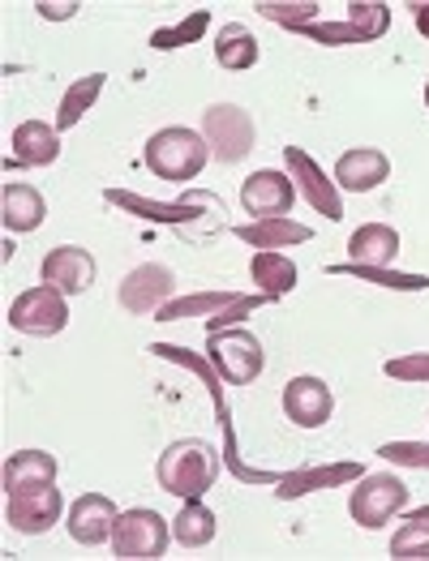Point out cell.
<instances>
[{
  "instance_id": "30",
  "label": "cell",
  "mask_w": 429,
  "mask_h": 561,
  "mask_svg": "<svg viewBox=\"0 0 429 561\" xmlns=\"http://www.w3.org/2000/svg\"><path fill=\"white\" fill-rule=\"evenodd\" d=\"M343 22L361 35V44H374V39H382L391 31V4H382V0H365L361 4V0H352Z\"/></svg>"
},
{
  "instance_id": "4",
  "label": "cell",
  "mask_w": 429,
  "mask_h": 561,
  "mask_svg": "<svg viewBox=\"0 0 429 561\" xmlns=\"http://www.w3.org/2000/svg\"><path fill=\"white\" fill-rule=\"evenodd\" d=\"M143 159L159 181H168V185H190L193 176H202V168H206V159H211V146H206L202 134L172 125V129L150 134Z\"/></svg>"
},
{
  "instance_id": "7",
  "label": "cell",
  "mask_w": 429,
  "mask_h": 561,
  "mask_svg": "<svg viewBox=\"0 0 429 561\" xmlns=\"http://www.w3.org/2000/svg\"><path fill=\"white\" fill-rule=\"evenodd\" d=\"M202 138L219 163H240L253 150L258 129H253V116L237 103H211L202 116Z\"/></svg>"
},
{
  "instance_id": "22",
  "label": "cell",
  "mask_w": 429,
  "mask_h": 561,
  "mask_svg": "<svg viewBox=\"0 0 429 561\" xmlns=\"http://www.w3.org/2000/svg\"><path fill=\"white\" fill-rule=\"evenodd\" d=\"M348 262H361V266H391L399 257V232L386 228V224H365L348 236Z\"/></svg>"
},
{
  "instance_id": "13",
  "label": "cell",
  "mask_w": 429,
  "mask_h": 561,
  "mask_svg": "<svg viewBox=\"0 0 429 561\" xmlns=\"http://www.w3.org/2000/svg\"><path fill=\"white\" fill-rule=\"evenodd\" d=\"M292 202H296V185H292V176L275 172V168H262L240 185L245 215H258V219H284Z\"/></svg>"
},
{
  "instance_id": "41",
  "label": "cell",
  "mask_w": 429,
  "mask_h": 561,
  "mask_svg": "<svg viewBox=\"0 0 429 561\" xmlns=\"http://www.w3.org/2000/svg\"><path fill=\"white\" fill-rule=\"evenodd\" d=\"M426 107H429V82H426Z\"/></svg>"
},
{
  "instance_id": "17",
  "label": "cell",
  "mask_w": 429,
  "mask_h": 561,
  "mask_svg": "<svg viewBox=\"0 0 429 561\" xmlns=\"http://www.w3.org/2000/svg\"><path fill=\"white\" fill-rule=\"evenodd\" d=\"M391 176V159L374 146H352L335 159V185L348 193H370Z\"/></svg>"
},
{
  "instance_id": "40",
  "label": "cell",
  "mask_w": 429,
  "mask_h": 561,
  "mask_svg": "<svg viewBox=\"0 0 429 561\" xmlns=\"http://www.w3.org/2000/svg\"><path fill=\"white\" fill-rule=\"evenodd\" d=\"M408 518H426V523H429V506H421V511H413Z\"/></svg>"
},
{
  "instance_id": "31",
  "label": "cell",
  "mask_w": 429,
  "mask_h": 561,
  "mask_svg": "<svg viewBox=\"0 0 429 561\" xmlns=\"http://www.w3.org/2000/svg\"><path fill=\"white\" fill-rule=\"evenodd\" d=\"M206 26H211V13H206V9H193L190 18H181L177 26H163V31H155V35H150V47H159V51H172V47H190V44H197V39L206 35Z\"/></svg>"
},
{
  "instance_id": "16",
  "label": "cell",
  "mask_w": 429,
  "mask_h": 561,
  "mask_svg": "<svg viewBox=\"0 0 429 561\" xmlns=\"http://www.w3.org/2000/svg\"><path fill=\"white\" fill-rule=\"evenodd\" d=\"M116 518H121V511L112 506V497H103V493H82V497L69 506L65 527H69V536H74L78 545L95 549V545H112Z\"/></svg>"
},
{
  "instance_id": "37",
  "label": "cell",
  "mask_w": 429,
  "mask_h": 561,
  "mask_svg": "<svg viewBox=\"0 0 429 561\" xmlns=\"http://www.w3.org/2000/svg\"><path fill=\"white\" fill-rule=\"evenodd\" d=\"M301 35H309V39H318V44H327V47L361 44V35H357L348 22H314V26H305Z\"/></svg>"
},
{
  "instance_id": "18",
  "label": "cell",
  "mask_w": 429,
  "mask_h": 561,
  "mask_svg": "<svg viewBox=\"0 0 429 561\" xmlns=\"http://www.w3.org/2000/svg\"><path fill=\"white\" fill-rule=\"evenodd\" d=\"M60 159V129L48 121H22L13 129V163L22 168H52Z\"/></svg>"
},
{
  "instance_id": "15",
  "label": "cell",
  "mask_w": 429,
  "mask_h": 561,
  "mask_svg": "<svg viewBox=\"0 0 429 561\" xmlns=\"http://www.w3.org/2000/svg\"><path fill=\"white\" fill-rule=\"evenodd\" d=\"M39 279L52 283L65 296H82V291L95 287V257L87 249H78V244H60V249H52L48 257H44Z\"/></svg>"
},
{
  "instance_id": "25",
  "label": "cell",
  "mask_w": 429,
  "mask_h": 561,
  "mask_svg": "<svg viewBox=\"0 0 429 561\" xmlns=\"http://www.w3.org/2000/svg\"><path fill=\"white\" fill-rule=\"evenodd\" d=\"M215 60H219L224 69H233V73L253 69V65H258V39H253V31L240 26V22H228V26L215 35Z\"/></svg>"
},
{
  "instance_id": "26",
  "label": "cell",
  "mask_w": 429,
  "mask_h": 561,
  "mask_svg": "<svg viewBox=\"0 0 429 561\" xmlns=\"http://www.w3.org/2000/svg\"><path fill=\"white\" fill-rule=\"evenodd\" d=\"M215 515L202 506V497H193L181 506V515L172 518V540L177 545H185V549H202V545H211L215 540Z\"/></svg>"
},
{
  "instance_id": "2",
  "label": "cell",
  "mask_w": 429,
  "mask_h": 561,
  "mask_svg": "<svg viewBox=\"0 0 429 561\" xmlns=\"http://www.w3.org/2000/svg\"><path fill=\"white\" fill-rule=\"evenodd\" d=\"M150 356H159V360H177V365H185L193 374L206 381V390H211V403H215V421L224 424V463L228 471L245 480V484H280V471L271 468H249L245 459H240L237 450V437H233V408H228V399H224V386H219V374H215V365L206 360V356H193L185 347H177V343H150L146 347Z\"/></svg>"
},
{
  "instance_id": "8",
  "label": "cell",
  "mask_w": 429,
  "mask_h": 561,
  "mask_svg": "<svg viewBox=\"0 0 429 561\" xmlns=\"http://www.w3.org/2000/svg\"><path fill=\"white\" fill-rule=\"evenodd\" d=\"M168 540H172L168 518L159 515V511H146V506L125 511V515L116 518V527H112V549H116V558H134V561L163 558V553H168Z\"/></svg>"
},
{
  "instance_id": "38",
  "label": "cell",
  "mask_w": 429,
  "mask_h": 561,
  "mask_svg": "<svg viewBox=\"0 0 429 561\" xmlns=\"http://www.w3.org/2000/svg\"><path fill=\"white\" fill-rule=\"evenodd\" d=\"M35 9H39V18H48V22H69L82 4H78V0H65V4H48V0H39Z\"/></svg>"
},
{
  "instance_id": "35",
  "label": "cell",
  "mask_w": 429,
  "mask_h": 561,
  "mask_svg": "<svg viewBox=\"0 0 429 561\" xmlns=\"http://www.w3.org/2000/svg\"><path fill=\"white\" fill-rule=\"evenodd\" d=\"M379 459L395 463V468L429 471V442H386V446H379Z\"/></svg>"
},
{
  "instance_id": "14",
  "label": "cell",
  "mask_w": 429,
  "mask_h": 561,
  "mask_svg": "<svg viewBox=\"0 0 429 561\" xmlns=\"http://www.w3.org/2000/svg\"><path fill=\"white\" fill-rule=\"evenodd\" d=\"M335 412V394L323 377H292L284 386V416L296 428H323Z\"/></svg>"
},
{
  "instance_id": "29",
  "label": "cell",
  "mask_w": 429,
  "mask_h": 561,
  "mask_svg": "<svg viewBox=\"0 0 429 561\" xmlns=\"http://www.w3.org/2000/svg\"><path fill=\"white\" fill-rule=\"evenodd\" d=\"M331 275H348L361 283H379V287H395V291H429V275H404L391 266H361V262H339Z\"/></svg>"
},
{
  "instance_id": "36",
  "label": "cell",
  "mask_w": 429,
  "mask_h": 561,
  "mask_svg": "<svg viewBox=\"0 0 429 561\" xmlns=\"http://www.w3.org/2000/svg\"><path fill=\"white\" fill-rule=\"evenodd\" d=\"M382 374L395 377V381H429V352H408V356H395L382 365Z\"/></svg>"
},
{
  "instance_id": "27",
  "label": "cell",
  "mask_w": 429,
  "mask_h": 561,
  "mask_svg": "<svg viewBox=\"0 0 429 561\" xmlns=\"http://www.w3.org/2000/svg\"><path fill=\"white\" fill-rule=\"evenodd\" d=\"M103 82H108V73H87V78H78L65 99H60V112H56V129L65 134V129H74L91 107H95L99 91H103Z\"/></svg>"
},
{
  "instance_id": "11",
  "label": "cell",
  "mask_w": 429,
  "mask_h": 561,
  "mask_svg": "<svg viewBox=\"0 0 429 561\" xmlns=\"http://www.w3.org/2000/svg\"><path fill=\"white\" fill-rule=\"evenodd\" d=\"M9 502V527L22 531V536H44L52 531V523H60V511H65V497L56 489V480L48 484H31V489H18V493H4Z\"/></svg>"
},
{
  "instance_id": "28",
  "label": "cell",
  "mask_w": 429,
  "mask_h": 561,
  "mask_svg": "<svg viewBox=\"0 0 429 561\" xmlns=\"http://www.w3.org/2000/svg\"><path fill=\"white\" fill-rule=\"evenodd\" d=\"M233 296L237 291H197V296H177V300H168L159 313H155V322H181V318H215L219 309H228L233 305Z\"/></svg>"
},
{
  "instance_id": "23",
  "label": "cell",
  "mask_w": 429,
  "mask_h": 561,
  "mask_svg": "<svg viewBox=\"0 0 429 561\" xmlns=\"http://www.w3.org/2000/svg\"><path fill=\"white\" fill-rule=\"evenodd\" d=\"M237 240L253 244V249H287V244H305L314 240V228L305 224H292V219H253V224H240Z\"/></svg>"
},
{
  "instance_id": "1",
  "label": "cell",
  "mask_w": 429,
  "mask_h": 561,
  "mask_svg": "<svg viewBox=\"0 0 429 561\" xmlns=\"http://www.w3.org/2000/svg\"><path fill=\"white\" fill-rule=\"evenodd\" d=\"M103 202L138 215L143 224H163V228H177L181 236H211L224 228V202L211 193V188H190L181 202H150L143 193H129V188H103Z\"/></svg>"
},
{
  "instance_id": "24",
  "label": "cell",
  "mask_w": 429,
  "mask_h": 561,
  "mask_svg": "<svg viewBox=\"0 0 429 561\" xmlns=\"http://www.w3.org/2000/svg\"><path fill=\"white\" fill-rule=\"evenodd\" d=\"M249 279L258 283V291H267V296H287L292 287H296V266H292V257H284L280 249H258L253 253V262H249Z\"/></svg>"
},
{
  "instance_id": "12",
  "label": "cell",
  "mask_w": 429,
  "mask_h": 561,
  "mask_svg": "<svg viewBox=\"0 0 429 561\" xmlns=\"http://www.w3.org/2000/svg\"><path fill=\"white\" fill-rule=\"evenodd\" d=\"M284 163H287V176H292L296 193H301L318 215H327L331 224H339V219H343L339 188H335V181H327V172L309 159V150H301V146H284Z\"/></svg>"
},
{
  "instance_id": "33",
  "label": "cell",
  "mask_w": 429,
  "mask_h": 561,
  "mask_svg": "<svg viewBox=\"0 0 429 561\" xmlns=\"http://www.w3.org/2000/svg\"><path fill=\"white\" fill-rule=\"evenodd\" d=\"M391 558H404V561H421L429 558V523L426 518H408L395 540H391Z\"/></svg>"
},
{
  "instance_id": "19",
  "label": "cell",
  "mask_w": 429,
  "mask_h": 561,
  "mask_svg": "<svg viewBox=\"0 0 429 561\" xmlns=\"http://www.w3.org/2000/svg\"><path fill=\"white\" fill-rule=\"evenodd\" d=\"M361 476H365L361 463H327V468L284 471V476H280V489H275V497H280V502H292V497H305V493H318V489L352 484V480H361Z\"/></svg>"
},
{
  "instance_id": "3",
  "label": "cell",
  "mask_w": 429,
  "mask_h": 561,
  "mask_svg": "<svg viewBox=\"0 0 429 561\" xmlns=\"http://www.w3.org/2000/svg\"><path fill=\"white\" fill-rule=\"evenodd\" d=\"M159 489L181 497V502H193L202 497L215 480H219V450L202 437H185V442H172L163 455H159Z\"/></svg>"
},
{
  "instance_id": "6",
  "label": "cell",
  "mask_w": 429,
  "mask_h": 561,
  "mask_svg": "<svg viewBox=\"0 0 429 561\" xmlns=\"http://www.w3.org/2000/svg\"><path fill=\"white\" fill-rule=\"evenodd\" d=\"M206 360L215 365V374L233 386H249L253 377L262 374L267 365V352L258 343V334L249 330H215L206 339Z\"/></svg>"
},
{
  "instance_id": "34",
  "label": "cell",
  "mask_w": 429,
  "mask_h": 561,
  "mask_svg": "<svg viewBox=\"0 0 429 561\" xmlns=\"http://www.w3.org/2000/svg\"><path fill=\"white\" fill-rule=\"evenodd\" d=\"M275 296H267V291H253V296H233V305L228 309H219L215 318H206V330L215 334V330H224V327H237V322H245L249 313H258L262 305H271Z\"/></svg>"
},
{
  "instance_id": "20",
  "label": "cell",
  "mask_w": 429,
  "mask_h": 561,
  "mask_svg": "<svg viewBox=\"0 0 429 561\" xmlns=\"http://www.w3.org/2000/svg\"><path fill=\"white\" fill-rule=\"evenodd\" d=\"M44 215H48V206H44L39 188L18 185V181H9V185L0 188V219H4L9 232H18V236L35 232V228L44 224Z\"/></svg>"
},
{
  "instance_id": "5",
  "label": "cell",
  "mask_w": 429,
  "mask_h": 561,
  "mask_svg": "<svg viewBox=\"0 0 429 561\" xmlns=\"http://www.w3.org/2000/svg\"><path fill=\"white\" fill-rule=\"evenodd\" d=\"M408 506V484L391 471H374V476H361L352 497H348V515L352 523H361L365 531H379L391 518Z\"/></svg>"
},
{
  "instance_id": "10",
  "label": "cell",
  "mask_w": 429,
  "mask_h": 561,
  "mask_svg": "<svg viewBox=\"0 0 429 561\" xmlns=\"http://www.w3.org/2000/svg\"><path fill=\"white\" fill-rule=\"evenodd\" d=\"M116 300H121L125 313L150 318V313H159L168 300H177V275H172L168 266H159V262L134 266V271L121 279V287H116Z\"/></svg>"
},
{
  "instance_id": "39",
  "label": "cell",
  "mask_w": 429,
  "mask_h": 561,
  "mask_svg": "<svg viewBox=\"0 0 429 561\" xmlns=\"http://www.w3.org/2000/svg\"><path fill=\"white\" fill-rule=\"evenodd\" d=\"M413 22H417V31L429 39V4H413Z\"/></svg>"
},
{
  "instance_id": "32",
  "label": "cell",
  "mask_w": 429,
  "mask_h": 561,
  "mask_svg": "<svg viewBox=\"0 0 429 561\" xmlns=\"http://www.w3.org/2000/svg\"><path fill=\"white\" fill-rule=\"evenodd\" d=\"M318 0H296V4H280V0H258V13L267 18V22H280L287 31H305V26H314L318 22Z\"/></svg>"
},
{
  "instance_id": "9",
  "label": "cell",
  "mask_w": 429,
  "mask_h": 561,
  "mask_svg": "<svg viewBox=\"0 0 429 561\" xmlns=\"http://www.w3.org/2000/svg\"><path fill=\"white\" fill-rule=\"evenodd\" d=\"M9 327L22 330V334H35V339H52L69 327V305H65V291H56L52 283H39L31 291H22L13 305H9Z\"/></svg>"
},
{
  "instance_id": "21",
  "label": "cell",
  "mask_w": 429,
  "mask_h": 561,
  "mask_svg": "<svg viewBox=\"0 0 429 561\" xmlns=\"http://www.w3.org/2000/svg\"><path fill=\"white\" fill-rule=\"evenodd\" d=\"M56 476H60V463H56V455H48V450H13L4 459V471H0L4 493L31 489V484H48Z\"/></svg>"
}]
</instances>
